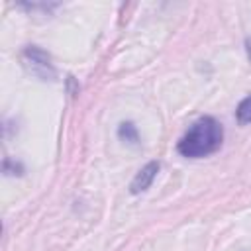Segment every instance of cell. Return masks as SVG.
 <instances>
[{
	"mask_svg": "<svg viewBox=\"0 0 251 251\" xmlns=\"http://www.w3.org/2000/svg\"><path fill=\"white\" fill-rule=\"evenodd\" d=\"M24 63L29 69V73L35 75V76H39L41 80H47V78H53L55 76V69H53V63H51L49 55L43 49L35 47V45L27 47L24 51Z\"/></svg>",
	"mask_w": 251,
	"mask_h": 251,
	"instance_id": "7a4b0ae2",
	"label": "cell"
},
{
	"mask_svg": "<svg viewBox=\"0 0 251 251\" xmlns=\"http://www.w3.org/2000/svg\"><path fill=\"white\" fill-rule=\"evenodd\" d=\"M157 173H159V163H157V161H149V163H147L145 167H141V169L137 171V175L133 176V180H131V184H129V192H131V194H141V192H145V190L153 184Z\"/></svg>",
	"mask_w": 251,
	"mask_h": 251,
	"instance_id": "3957f363",
	"label": "cell"
},
{
	"mask_svg": "<svg viewBox=\"0 0 251 251\" xmlns=\"http://www.w3.org/2000/svg\"><path fill=\"white\" fill-rule=\"evenodd\" d=\"M118 137L122 141H127V143H137L139 141V133H137V127L133 122H122L118 126Z\"/></svg>",
	"mask_w": 251,
	"mask_h": 251,
	"instance_id": "277c9868",
	"label": "cell"
},
{
	"mask_svg": "<svg viewBox=\"0 0 251 251\" xmlns=\"http://www.w3.org/2000/svg\"><path fill=\"white\" fill-rule=\"evenodd\" d=\"M235 118H237L239 124H251V94L245 96V98L237 104Z\"/></svg>",
	"mask_w": 251,
	"mask_h": 251,
	"instance_id": "5b68a950",
	"label": "cell"
},
{
	"mask_svg": "<svg viewBox=\"0 0 251 251\" xmlns=\"http://www.w3.org/2000/svg\"><path fill=\"white\" fill-rule=\"evenodd\" d=\"M224 141V127L212 116L198 118L178 139L176 151L188 159H202L216 153Z\"/></svg>",
	"mask_w": 251,
	"mask_h": 251,
	"instance_id": "6da1fadb",
	"label": "cell"
}]
</instances>
